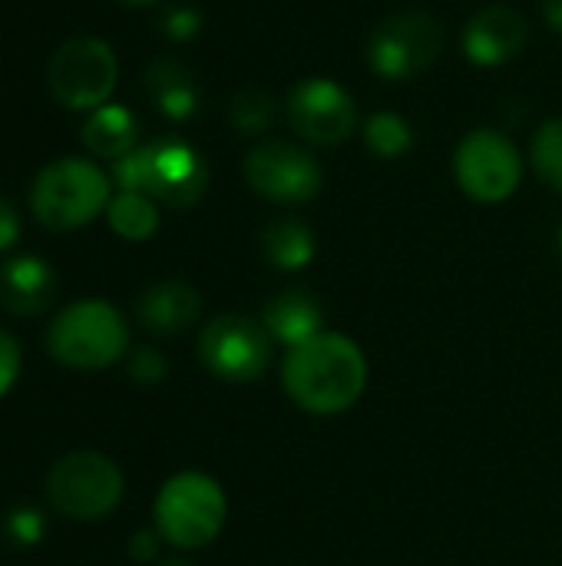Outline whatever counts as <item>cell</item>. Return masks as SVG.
Listing matches in <instances>:
<instances>
[{"mask_svg": "<svg viewBox=\"0 0 562 566\" xmlns=\"http://www.w3.org/2000/svg\"><path fill=\"white\" fill-rule=\"evenodd\" d=\"M282 381L301 411L341 415L361 398L368 385V361L351 338L321 332L318 338L288 352Z\"/></svg>", "mask_w": 562, "mask_h": 566, "instance_id": "cell-1", "label": "cell"}, {"mask_svg": "<svg viewBox=\"0 0 562 566\" xmlns=\"http://www.w3.org/2000/svg\"><path fill=\"white\" fill-rule=\"evenodd\" d=\"M113 182L119 192H142L169 209H189L209 186V166L185 139L162 136L116 159Z\"/></svg>", "mask_w": 562, "mask_h": 566, "instance_id": "cell-2", "label": "cell"}, {"mask_svg": "<svg viewBox=\"0 0 562 566\" xmlns=\"http://www.w3.org/2000/svg\"><path fill=\"white\" fill-rule=\"evenodd\" d=\"M109 176L76 156H63L43 166L30 186V209L40 226L53 232H70L89 226L109 206Z\"/></svg>", "mask_w": 562, "mask_h": 566, "instance_id": "cell-3", "label": "cell"}, {"mask_svg": "<svg viewBox=\"0 0 562 566\" xmlns=\"http://www.w3.org/2000/svg\"><path fill=\"white\" fill-rule=\"evenodd\" d=\"M129 332L123 315L103 298H79L66 305L46 332L53 361L79 371H96L126 355Z\"/></svg>", "mask_w": 562, "mask_h": 566, "instance_id": "cell-4", "label": "cell"}, {"mask_svg": "<svg viewBox=\"0 0 562 566\" xmlns=\"http://www.w3.org/2000/svg\"><path fill=\"white\" fill-rule=\"evenodd\" d=\"M152 514L162 541L179 551H199L212 544L225 524V494L212 478L185 471L162 484Z\"/></svg>", "mask_w": 562, "mask_h": 566, "instance_id": "cell-5", "label": "cell"}, {"mask_svg": "<svg viewBox=\"0 0 562 566\" xmlns=\"http://www.w3.org/2000/svg\"><path fill=\"white\" fill-rule=\"evenodd\" d=\"M119 80L116 53L99 36H73L60 43L46 66V83L63 109H99L113 96Z\"/></svg>", "mask_w": 562, "mask_h": 566, "instance_id": "cell-6", "label": "cell"}, {"mask_svg": "<svg viewBox=\"0 0 562 566\" xmlns=\"http://www.w3.org/2000/svg\"><path fill=\"white\" fill-rule=\"evenodd\" d=\"M46 497L70 521H99L123 501V474L106 454L73 451L50 468Z\"/></svg>", "mask_w": 562, "mask_h": 566, "instance_id": "cell-7", "label": "cell"}, {"mask_svg": "<svg viewBox=\"0 0 562 566\" xmlns=\"http://www.w3.org/2000/svg\"><path fill=\"white\" fill-rule=\"evenodd\" d=\"M199 358L202 365L232 385L258 381L272 361V335L262 318L248 315H219L199 335Z\"/></svg>", "mask_w": 562, "mask_h": 566, "instance_id": "cell-8", "label": "cell"}, {"mask_svg": "<svg viewBox=\"0 0 562 566\" xmlns=\"http://www.w3.org/2000/svg\"><path fill=\"white\" fill-rule=\"evenodd\" d=\"M444 50V27L437 17L421 10H404L388 17L368 46L371 70L381 80H414L427 66L437 63Z\"/></svg>", "mask_w": 562, "mask_h": 566, "instance_id": "cell-9", "label": "cell"}, {"mask_svg": "<svg viewBox=\"0 0 562 566\" xmlns=\"http://www.w3.org/2000/svg\"><path fill=\"white\" fill-rule=\"evenodd\" d=\"M454 176L474 202L494 206L517 192L523 179V159L503 133L474 129L454 153Z\"/></svg>", "mask_w": 562, "mask_h": 566, "instance_id": "cell-10", "label": "cell"}, {"mask_svg": "<svg viewBox=\"0 0 562 566\" xmlns=\"http://www.w3.org/2000/svg\"><path fill=\"white\" fill-rule=\"evenodd\" d=\"M245 179L262 199L278 206H298L318 196L321 166L305 146H295L288 139H268L245 156Z\"/></svg>", "mask_w": 562, "mask_h": 566, "instance_id": "cell-11", "label": "cell"}, {"mask_svg": "<svg viewBox=\"0 0 562 566\" xmlns=\"http://www.w3.org/2000/svg\"><path fill=\"white\" fill-rule=\"evenodd\" d=\"M288 123L305 143L338 146L358 129V109L344 86L325 76H308L288 93Z\"/></svg>", "mask_w": 562, "mask_h": 566, "instance_id": "cell-12", "label": "cell"}, {"mask_svg": "<svg viewBox=\"0 0 562 566\" xmlns=\"http://www.w3.org/2000/svg\"><path fill=\"white\" fill-rule=\"evenodd\" d=\"M530 40V23L517 7H487L474 13L464 30V53L477 66H500L523 53Z\"/></svg>", "mask_w": 562, "mask_h": 566, "instance_id": "cell-13", "label": "cell"}, {"mask_svg": "<svg viewBox=\"0 0 562 566\" xmlns=\"http://www.w3.org/2000/svg\"><path fill=\"white\" fill-rule=\"evenodd\" d=\"M56 295V275L50 262L36 255H17L0 265V305L10 315H40Z\"/></svg>", "mask_w": 562, "mask_h": 566, "instance_id": "cell-14", "label": "cell"}, {"mask_svg": "<svg viewBox=\"0 0 562 566\" xmlns=\"http://www.w3.org/2000/svg\"><path fill=\"white\" fill-rule=\"evenodd\" d=\"M199 308H202L199 292L192 285H185V282H176V279L156 282L136 302L139 322L152 335H179V332H185L199 318Z\"/></svg>", "mask_w": 562, "mask_h": 566, "instance_id": "cell-15", "label": "cell"}, {"mask_svg": "<svg viewBox=\"0 0 562 566\" xmlns=\"http://www.w3.org/2000/svg\"><path fill=\"white\" fill-rule=\"evenodd\" d=\"M262 325L268 328V335L288 348H298L311 338L321 335V325H325V312L318 305V298L305 289H288V292H278L265 312H262Z\"/></svg>", "mask_w": 562, "mask_h": 566, "instance_id": "cell-16", "label": "cell"}, {"mask_svg": "<svg viewBox=\"0 0 562 566\" xmlns=\"http://www.w3.org/2000/svg\"><path fill=\"white\" fill-rule=\"evenodd\" d=\"M83 146L89 156L99 159H123L126 153L136 149L139 143V119L132 116V109L106 103L99 109H93L83 123Z\"/></svg>", "mask_w": 562, "mask_h": 566, "instance_id": "cell-17", "label": "cell"}, {"mask_svg": "<svg viewBox=\"0 0 562 566\" xmlns=\"http://www.w3.org/2000/svg\"><path fill=\"white\" fill-rule=\"evenodd\" d=\"M146 90L169 119H189L199 106V86L189 66L172 56H159L146 66Z\"/></svg>", "mask_w": 562, "mask_h": 566, "instance_id": "cell-18", "label": "cell"}, {"mask_svg": "<svg viewBox=\"0 0 562 566\" xmlns=\"http://www.w3.org/2000/svg\"><path fill=\"white\" fill-rule=\"evenodd\" d=\"M262 252L275 269H305L315 259V232L301 219H275L262 232Z\"/></svg>", "mask_w": 562, "mask_h": 566, "instance_id": "cell-19", "label": "cell"}, {"mask_svg": "<svg viewBox=\"0 0 562 566\" xmlns=\"http://www.w3.org/2000/svg\"><path fill=\"white\" fill-rule=\"evenodd\" d=\"M106 219H109V229L119 239H129V242H146L159 229L156 199H149L142 192H119V196H113L109 206H106Z\"/></svg>", "mask_w": 562, "mask_h": 566, "instance_id": "cell-20", "label": "cell"}, {"mask_svg": "<svg viewBox=\"0 0 562 566\" xmlns=\"http://www.w3.org/2000/svg\"><path fill=\"white\" fill-rule=\"evenodd\" d=\"M364 146L381 159H397L414 146V129L397 113H374L364 123Z\"/></svg>", "mask_w": 562, "mask_h": 566, "instance_id": "cell-21", "label": "cell"}, {"mask_svg": "<svg viewBox=\"0 0 562 566\" xmlns=\"http://www.w3.org/2000/svg\"><path fill=\"white\" fill-rule=\"evenodd\" d=\"M533 169L540 182L562 196V116L550 119L533 136Z\"/></svg>", "mask_w": 562, "mask_h": 566, "instance_id": "cell-22", "label": "cell"}, {"mask_svg": "<svg viewBox=\"0 0 562 566\" xmlns=\"http://www.w3.org/2000/svg\"><path fill=\"white\" fill-rule=\"evenodd\" d=\"M229 123L245 136H258L275 123V99L262 90H242L229 103Z\"/></svg>", "mask_w": 562, "mask_h": 566, "instance_id": "cell-23", "label": "cell"}, {"mask_svg": "<svg viewBox=\"0 0 562 566\" xmlns=\"http://www.w3.org/2000/svg\"><path fill=\"white\" fill-rule=\"evenodd\" d=\"M43 531H46V524L36 507H13L7 514V537L20 547H33L43 537Z\"/></svg>", "mask_w": 562, "mask_h": 566, "instance_id": "cell-24", "label": "cell"}, {"mask_svg": "<svg viewBox=\"0 0 562 566\" xmlns=\"http://www.w3.org/2000/svg\"><path fill=\"white\" fill-rule=\"evenodd\" d=\"M162 375H166V361L159 358V352L139 348L129 358V378L139 381V385H156V381H162Z\"/></svg>", "mask_w": 562, "mask_h": 566, "instance_id": "cell-25", "label": "cell"}, {"mask_svg": "<svg viewBox=\"0 0 562 566\" xmlns=\"http://www.w3.org/2000/svg\"><path fill=\"white\" fill-rule=\"evenodd\" d=\"M20 375V342L0 328V398L13 388Z\"/></svg>", "mask_w": 562, "mask_h": 566, "instance_id": "cell-26", "label": "cell"}, {"mask_svg": "<svg viewBox=\"0 0 562 566\" xmlns=\"http://www.w3.org/2000/svg\"><path fill=\"white\" fill-rule=\"evenodd\" d=\"M195 30H199V13L189 10V7H176V10L166 17V33H169L172 40H189Z\"/></svg>", "mask_w": 562, "mask_h": 566, "instance_id": "cell-27", "label": "cell"}, {"mask_svg": "<svg viewBox=\"0 0 562 566\" xmlns=\"http://www.w3.org/2000/svg\"><path fill=\"white\" fill-rule=\"evenodd\" d=\"M20 239V216L17 209L0 196V252H7Z\"/></svg>", "mask_w": 562, "mask_h": 566, "instance_id": "cell-28", "label": "cell"}, {"mask_svg": "<svg viewBox=\"0 0 562 566\" xmlns=\"http://www.w3.org/2000/svg\"><path fill=\"white\" fill-rule=\"evenodd\" d=\"M129 554L136 557V560H152L156 557V534H136L132 537V544H129Z\"/></svg>", "mask_w": 562, "mask_h": 566, "instance_id": "cell-29", "label": "cell"}, {"mask_svg": "<svg viewBox=\"0 0 562 566\" xmlns=\"http://www.w3.org/2000/svg\"><path fill=\"white\" fill-rule=\"evenodd\" d=\"M543 13H547V23L562 33V0H543Z\"/></svg>", "mask_w": 562, "mask_h": 566, "instance_id": "cell-30", "label": "cell"}, {"mask_svg": "<svg viewBox=\"0 0 562 566\" xmlns=\"http://www.w3.org/2000/svg\"><path fill=\"white\" fill-rule=\"evenodd\" d=\"M119 3H129V7H149V3H156V0H119Z\"/></svg>", "mask_w": 562, "mask_h": 566, "instance_id": "cell-31", "label": "cell"}, {"mask_svg": "<svg viewBox=\"0 0 562 566\" xmlns=\"http://www.w3.org/2000/svg\"><path fill=\"white\" fill-rule=\"evenodd\" d=\"M556 252H560V259H562V226H560V232H556Z\"/></svg>", "mask_w": 562, "mask_h": 566, "instance_id": "cell-32", "label": "cell"}, {"mask_svg": "<svg viewBox=\"0 0 562 566\" xmlns=\"http://www.w3.org/2000/svg\"><path fill=\"white\" fill-rule=\"evenodd\" d=\"M169 566H185V564H169Z\"/></svg>", "mask_w": 562, "mask_h": 566, "instance_id": "cell-33", "label": "cell"}]
</instances>
